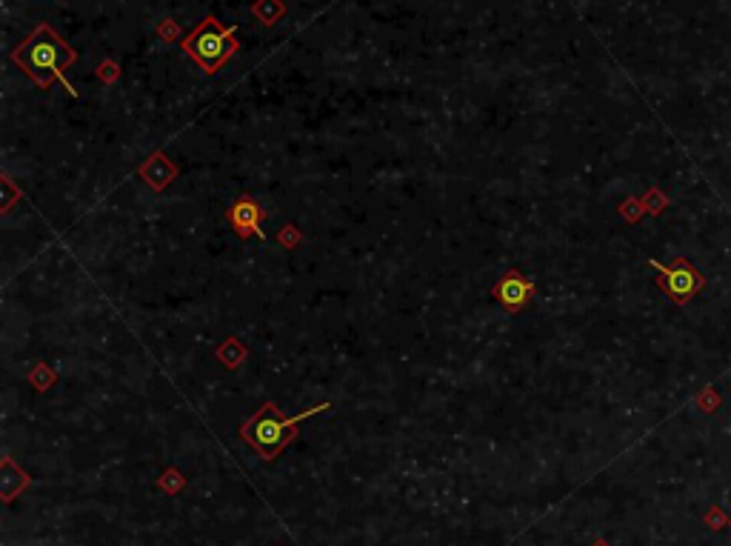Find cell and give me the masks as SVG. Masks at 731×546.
Wrapping results in <instances>:
<instances>
[{
    "instance_id": "cell-1",
    "label": "cell",
    "mask_w": 731,
    "mask_h": 546,
    "mask_svg": "<svg viewBox=\"0 0 731 546\" xmlns=\"http://www.w3.org/2000/svg\"><path fill=\"white\" fill-rule=\"evenodd\" d=\"M15 63L23 66L40 86H49V83L58 78V81H63V86L75 95L72 83H69V78L63 75V66L75 63V52L60 41L49 26H40L38 32L20 46L18 52H15Z\"/></svg>"
},
{
    "instance_id": "cell-2",
    "label": "cell",
    "mask_w": 731,
    "mask_h": 546,
    "mask_svg": "<svg viewBox=\"0 0 731 546\" xmlns=\"http://www.w3.org/2000/svg\"><path fill=\"white\" fill-rule=\"evenodd\" d=\"M326 409H329V404L315 406V409H306V412H300V415L286 418V415H280V409L269 401V404L260 406V412H257L252 421L243 424L240 435H243L246 444L255 446L257 452H260V458L269 461V458H275L277 452L295 438L297 424H300V421L312 418L317 412H326Z\"/></svg>"
},
{
    "instance_id": "cell-3",
    "label": "cell",
    "mask_w": 731,
    "mask_h": 546,
    "mask_svg": "<svg viewBox=\"0 0 731 546\" xmlns=\"http://www.w3.org/2000/svg\"><path fill=\"white\" fill-rule=\"evenodd\" d=\"M238 43H235V29H220L215 18H206L200 23L198 32L186 41V52L212 75L218 72L223 63L235 55Z\"/></svg>"
},
{
    "instance_id": "cell-4",
    "label": "cell",
    "mask_w": 731,
    "mask_h": 546,
    "mask_svg": "<svg viewBox=\"0 0 731 546\" xmlns=\"http://www.w3.org/2000/svg\"><path fill=\"white\" fill-rule=\"evenodd\" d=\"M649 266L657 272V286L669 295L672 304L686 306L697 292L706 289V275L700 269H694L683 255L674 258V263H669V266H663L660 261H649Z\"/></svg>"
},
{
    "instance_id": "cell-5",
    "label": "cell",
    "mask_w": 731,
    "mask_h": 546,
    "mask_svg": "<svg viewBox=\"0 0 731 546\" xmlns=\"http://www.w3.org/2000/svg\"><path fill=\"white\" fill-rule=\"evenodd\" d=\"M494 301L500 306H506L509 312H520L523 306L532 304L534 298V284L529 278H523L520 272H509L503 281L494 284Z\"/></svg>"
},
{
    "instance_id": "cell-6",
    "label": "cell",
    "mask_w": 731,
    "mask_h": 546,
    "mask_svg": "<svg viewBox=\"0 0 731 546\" xmlns=\"http://www.w3.org/2000/svg\"><path fill=\"white\" fill-rule=\"evenodd\" d=\"M263 218H266V212H263V206L255 198H238V201L229 206V223H232V229L238 232L240 238L257 235L263 241L266 238V232L260 229Z\"/></svg>"
},
{
    "instance_id": "cell-7",
    "label": "cell",
    "mask_w": 731,
    "mask_h": 546,
    "mask_svg": "<svg viewBox=\"0 0 731 546\" xmlns=\"http://www.w3.org/2000/svg\"><path fill=\"white\" fill-rule=\"evenodd\" d=\"M143 178L152 183L155 189H163L166 183L175 178V166L166 161L163 155H155L152 161L143 166Z\"/></svg>"
},
{
    "instance_id": "cell-8",
    "label": "cell",
    "mask_w": 731,
    "mask_h": 546,
    "mask_svg": "<svg viewBox=\"0 0 731 546\" xmlns=\"http://www.w3.org/2000/svg\"><path fill=\"white\" fill-rule=\"evenodd\" d=\"M218 358L229 366V369H238L240 361L246 358V349H243V344H240L238 338H229V341H223V346L218 349Z\"/></svg>"
},
{
    "instance_id": "cell-9",
    "label": "cell",
    "mask_w": 731,
    "mask_h": 546,
    "mask_svg": "<svg viewBox=\"0 0 731 546\" xmlns=\"http://www.w3.org/2000/svg\"><path fill=\"white\" fill-rule=\"evenodd\" d=\"M29 381L38 386V389H49V386L55 384V369H49V366H43V364H35V369L29 372Z\"/></svg>"
},
{
    "instance_id": "cell-10",
    "label": "cell",
    "mask_w": 731,
    "mask_h": 546,
    "mask_svg": "<svg viewBox=\"0 0 731 546\" xmlns=\"http://www.w3.org/2000/svg\"><path fill=\"white\" fill-rule=\"evenodd\" d=\"M643 206H646V212H652V215H660L666 206H669V201H666V195L660 192V189H652L646 198H643Z\"/></svg>"
},
{
    "instance_id": "cell-11",
    "label": "cell",
    "mask_w": 731,
    "mask_h": 546,
    "mask_svg": "<svg viewBox=\"0 0 731 546\" xmlns=\"http://www.w3.org/2000/svg\"><path fill=\"white\" fill-rule=\"evenodd\" d=\"M643 212H646V206H643V201H637V198H629V201H623V206H620V215L632 223L637 221Z\"/></svg>"
},
{
    "instance_id": "cell-12",
    "label": "cell",
    "mask_w": 731,
    "mask_h": 546,
    "mask_svg": "<svg viewBox=\"0 0 731 546\" xmlns=\"http://www.w3.org/2000/svg\"><path fill=\"white\" fill-rule=\"evenodd\" d=\"M280 241L286 243V246H295V243L300 241V232H297L295 226H286V229H283V235H280Z\"/></svg>"
},
{
    "instance_id": "cell-13",
    "label": "cell",
    "mask_w": 731,
    "mask_h": 546,
    "mask_svg": "<svg viewBox=\"0 0 731 546\" xmlns=\"http://www.w3.org/2000/svg\"><path fill=\"white\" fill-rule=\"evenodd\" d=\"M594 546H609V544H606V541H597V544H594Z\"/></svg>"
}]
</instances>
